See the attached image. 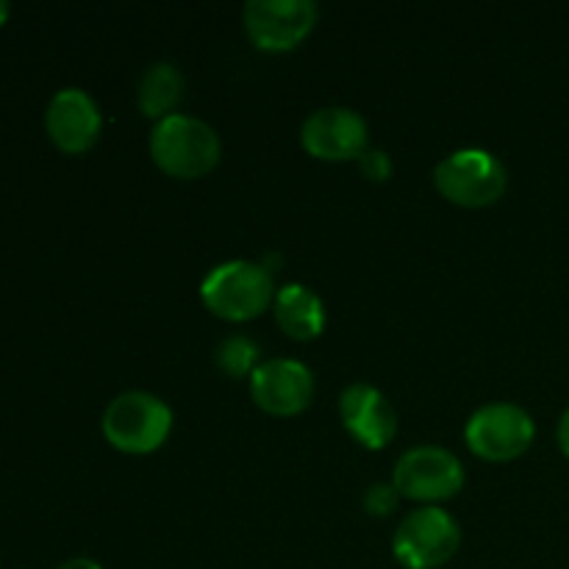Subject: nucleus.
I'll list each match as a JSON object with an SVG mask.
<instances>
[{
	"label": "nucleus",
	"instance_id": "9b49d317",
	"mask_svg": "<svg viewBox=\"0 0 569 569\" xmlns=\"http://www.w3.org/2000/svg\"><path fill=\"white\" fill-rule=\"evenodd\" d=\"M103 117L89 92L78 87H64L50 98L44 109V131L50 142L64 153H87L100 137Z\"/></svg>",
	"mask_w": 569,
	"mask_h": 569
},
{
	"label": "nucleus",
	"instance_id": "f257e3e1",
	"mask_svg": "<svg viewBox=\"0 0 569 569\" xmlns=\"http://www.w3.org/2000/svg\"><path fill=\"white\" fill-rule=\"evenodd\" d=\"M276 281L261 261L231 259L211 267L200 281V300L214 317L248 322L276 300Z\"/></svg>",
	"mask_w": 569,
	"mask_h": 569
},
{
	"label": "nucleus",
	"instance_id": "6ab92c4d",
	"mask_svg": "<svg viewBox=\"0 0 569 569\" xmlns=\"http://www.w3.org/2000/svg\"><path fill=\"white\" fill-rule=\"evenodd\" d=\"M56 569H103L94 559H87V556H76V559H67L64 565H59Z\"/></svg>",
	"mask_w": 569,
	"mask_h": 569
},
{
	"label": "nucleus",
	"instance_id": "f8f14e48",
	"mask_svg": "<svg viewBox=\"0 0 569 569\" xmlns=\"http://www.w3.org/2000/svg\"><path fill=\"white\" fill-rule=\"evenodd\" d=\"M339 417L350 437L367 450H383L398 437V411L372 383H350L339 395Z\"/></svg>",
	"mask_w": 569,
	"mask_h": 569
},
{
	"label": "nucleus",
	"instance_id": "2eb2a0df",
	"mask_svg": "<svg viewBox=\"0 0 569 569\" xmlns=\"http://www.w3.org/2000/svg\"><path fill=\"white\" fill-rule=\"evenodd\" d=\"M217 367L231 378L253 376L256 367L261 365L259 345L248 337V333H231L217 345Z\"/></svg>",
	"mask_w": 569,
	"mask_h": 569
},
{
	"label": "nucleus",
	"instance_id": "ddd939ff",
	"mask_svg": "<svg viewBox=\"0 0 569 569\" xmlns=\"http://www.w3.org/2000/svg\"><path fill=\"white\" fill-rule=\"evenodd\" d=\"M276 309V320L287 337L300 339H317L326 328V306H322L320 295L309 289L306 283H283L272 300Z\"/></svg>",
	"mask_w": 569,
	"mask_h": 569
},
{
	"label": "nucleus",
	"instance_id": "dca6fc26",
	"mask_svg": "<svg viewBox=\"0 0 569 569\" xmlns=\"http://www.w3.org/2000/svg\"><path fill=\"white\" fill-rule=\"evenodd\" d=\"M400 492L395 489V483H370L365 492V511L372 517H389L398 509Z\"/></svg>",
	"mask_w": 569,
	"mask_h": 569
},
{
	"label": "nucleus",
	"instance_id": "6e6552de",
	"mask_svg": "<svg viewBox=\"0 0 569 569\" xmlns=\"http://www.w3.org/2000/svg\"><path fill=\"white\" fill-rule=\"evenodd\" d=\"M317 3L311 0H250L242 22L250 42L267 53H283L303 42L317 26Z\"/></svg>",
	"mask_w": 569,
	"mask_h": 569
},
{
	"label": "nucleus",
	"instance_id": "423d86ee",
	"mask_svg": "<svg viewBox=\"0 0 569 569\" xmlns=\"http://www.w3.org/2000/svg\"><path fill=\"white\" fill-rule=\"evenodd\" d=\"M467 448L483 461L520 459L537 439V422L517 403H487L467 420Z\"/></svg>",
	"mask_w": 569,
	"mask_h": 569
},
{
	"label": "nucleus",
	"instance_id": "0eeeda50",
	"mask_svg": "<svg viewBox=\"0 0 569 569\" xmlns=\"http://www.w3.org/2000/svg\"><path fill=\"white\" fill-rule=\"evenodd\" d=\"M465 465L459 456L437 445H420L406 450L392 472V483L400 498L420 500V503H439L465 487Z\"/></svg>",
	"mask_w": 569,
	"mask_h": 569
},
{
	"label": "nucleus",
	"instance_id": "aec40b11",
	"mask_svg": "<svg viewBox=\"0 0 569 569\" xmlns=\"http://www.w3.org/2000/svg\"><path fill=\"white\" fill-rule=\"evenodd\" d=\"M9 14H11V6L6 3V0H0V26H3V22L9 20Z\"/></svg>",
	"mask_w": 569,
	"mask_h": 569
},
{
	"label": "nucleus",
	"instance_id": "1a4fd4ad",
	"mask_svg": "<svg viewBox=\"0 0 569 569\" xmlns=\"http://www.w3.org/2000/svg\"><path fill=\"white\" fill-rule=\"evenodd\" d=\"M370 142L367 120L345 106L317 109L300 128V144L309 156L322 161L361 159Z\"/></svg>",
	"mask_w": 569,
	"mask_h": 569
},
{
	"label": "nucleus",
	"instance_id": "39448f33",
	"mask_svg": "<svg viewBox=\"0 0 569 569\" xmlns=\"http://www.w3.org/2000/svg\"><path fill=\"white\" fill-rule=\"evenodd\" d=\"M461 545V526L439 506H422L400 520L392 553L406 569H437L448 565Z\"/></svg>",
	"mask_w": 569,
	"mask_h": 569
},
{
	"label": "nucleus",
	"instance_id": "9d476101",
	"mask_svg": "<svg viewBox=\"0 0 569 569\" xmlns=\"http://www.w3.org/2000/svg\"><path fill=\"white\" fill-rule=\"evenodd\" d=\"M256 406L272 417H295L315 400V376L303 361L267 359L250 376Z\"/></svg>",
	"mask_w": 569,
	"mask_h": 569
},
{
	"label": "nucleus",
	"instance_id": "f03ea898",
	"mask_svg": "<svg viewBox=\"0 0 569 569\" xmlns=\"http://www.w3.org/2000/svg\"><path fill=\"white\" fill-rule=\"evenodd\" d=\"M150 156L167 176L200 178L220 164L222 142L209 122L176 111L150 131Z\"/></svg>",
	"mask_w": 569,
	"mask_h": 569
},
{
	"label": "nucleus",
	"instance_id": "4468645a",
	"mask_svg": "<svg viewBox=\"0 0 569 569\" xmlns=\"http://www.w3.org/2000/svg\"><path fill=\"white\" fill-rule=\"evenodd\" d=\"M183 98V76L170 61H156L142 72L137 87V103L144 117L150 120H164L176 114L178 103Z\"/></svg>",
	"mask_w": 569,
	"mask_h": 569
},
{
	"label": "nucleus",
	"instance_id": "a211bd4d",
	"mask_svg": "<svg viewBox=\"0 0 569 569\" xmlns=\"http://www.w3.org/2000/svg\"><path fill=\"white\" fill-rule=\"evenodd\" d=\"M559 448L569 459V406L565 409V415L559 417Z\"/></svg>",
	"mask_w": 569,
	"mask_h": 569
},
{
	"label": "nucleus",
	"instance_id": "7ed1b4c3",
	"mask_svg": "<svg viewBox=\"0 0 569 569\" xmlns=\"http://www.w3.org/2000/svg\"><path fill=\"white\" fill-rule=\"evenodd\" d=\"M172 409L153 392H142V389H131L122 392L106 406L103 420V437L111 448L120 453L144 456L159 450L167 442L172 431Z\"/></svg>",
	"mask_w": 569,
	"mask_h": 569
},
{
	"label": "nucleus",
	"instance_id": "20e7f679",
	"mask_svg": "<svg viewBox=\"0 0 569 569\" xmlns=\"http://www.w3.org/2000/svg\"><path fill=\"white\" fill-rule=\"evenodd\" d=\"M439 192L465 209H483L503 198L509 187V172L503 161L483 148H465L442 159L433 170Z\"/></svg>",
	"mask_w": 569,
	"mask_h": 569
},
{
	"label": "nucleus",
	"instance_id": "f3484780",
	"mask_svg": "<svg viewBox=\"0 0 569 569\" xmlns=\"http://www.w3.org/2000/svg\"><path fill=\"white\" fill-rule=\"evenodd\" d=\"M359 167L370 181H378V183L387 181V178L392 176V159H389L387 150L381 148H367L365 153H361Z\"/></svg>",
	"mask_w": 569,
	"mask_h": 569
}]
</instances>
